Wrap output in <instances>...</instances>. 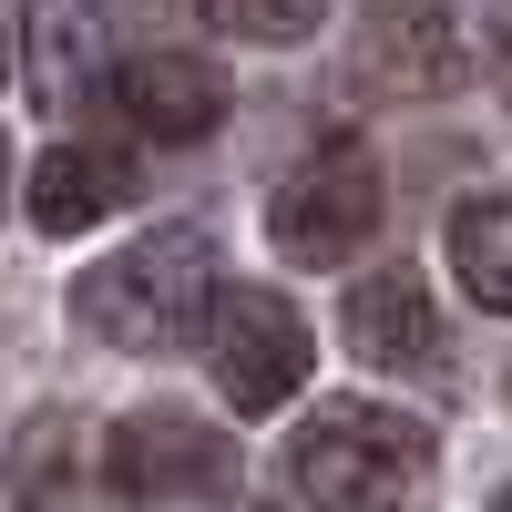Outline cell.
Returning a JSON list of instances; mask_svg holds the SVG:
<instances>
[{
  "mask_svg": "<svg viewBox=\"0 0 512 512\" xmlns=\"http://www.w3.org/2000/svg\"><path fill=\"white\" fill-rule=\"evenodd\" d=\"M287 482L318 512H420L441 482V441H431V420H410L390 400H338L297 431Z\"/></svg>",
  "mask_w": 512,
  "mask_h": 512,
  "instance_id": "6da1fadb",
  "label": "cell"
},
{
  "mask_svg": "<svg viewBox=\"0 0 512 512\" xmlns=\"http://www.w3.org/2000/svg\"><path fill=\"white\" fill-rule=\"evenodd\" d=\"M205 297H216V236L205 226H154L144 246H123L93 277H72V318L93 338H113V349L154 359V349H185L195 338Z\"/></svg>",
  "mask_w": 512,
  "mask_h": 512,
  "instance_id": "7a4b0ae2",
  "label": "cell"
},
{
  "mask_svg": "<svg viewBox=\"0 0 512 512\" xmlns=\"http://www.w3.org/2000/svg\"><path fill=\"white\" fill-rule=\"evenodd\" d=\"M379 205H390V195H379V154L349 144V134H328L267 195V236H277L287 267H349V256L379 236Z\"/></svg>",
  "mask_w": 512,
  "mask_h": 512,
  "instance_id": "3957f363",
  "label": "cell"
},
{
  "mask_svg": "<svg viewBox=\"0 0 512 512\" xmlns=\"http://www.w3.org/2000/svg\"><path fill=\"white\" fill-rule=\"evenodd\" d=\"M93 472L113 502H226L236 492V441L195 410H123L93 441Z\"/></svg>",
  "mask_w": 512,
  "mask_h": 512,
  "instance_id": "277c9868",
  "label": "cell"
},
{
  "mask_svg": "<svg viewBox=\"0 0 512 512\" xmlns=\"http://www.w3.org/2000/svg\"><path fill=\"white\" fill-rule=\"evenodd\" d=\"M195 328H205V359H216L226 410H246V420H256V410H277V400L308 390L318 338H308V318H297L277 287H216Z\"/></svg>",
  "mask_w": 512,
  "mask_h": 512,
  "instance_id": "5b68a950",
  "label": "cell"
},
{
  "mask_svg": "<svg viewBox=\"0 0 512 512\" xmlns=\"http://www.w3.org/2000/svg\"><path fill=\"white\" fill-rule=\"evenodd\" d=\"M472 41H461L451 0H369L359 11V72L379 93H451Z\"/></svg>",
  "mask_w": 512,
  "mask_h": 512,
  "instance_id": "8992f818",
  "label": "cell"
},
{
  "mask_svg": "<svg viewBox=\"0 0 512 512\" xmlns=\"http://www.w3.org/2000/svg\"><path fill=\"white\" fill-rule=\"evenodd\" d=\"M113 113L144 144H205L226 123V72L195 62V52H134L113 72Z\"/></svg>",
  "mask_w": 512,
  "mask_h": 512,
  "instance_id": "52a82bcc",
  "label": "cell"
},
{
  "mask_svg": "<svg viewBox=\"0 0 512 512\" xmlns=\"http://www.w3.org/2000/svg\"><path fill=\"white\" fill-rule=\"evenodd\" d=\"M338 328H349V349L369 369H441V318H431V287H420V267H369L349 277V297H338Z\"/></svg>",
  "mask_w": 512,
  "mask_h": 512,
  "instance_id": "ba28073f",
  "label": "cell"
},
{
  "mask_svg": "<svg viewBox=\"0 0 512 512\" xmlns=\"http://www.w3.org/2000/svg\"><path fill=\"white\" fill-rule=\"evenodd\" d=\"M0 492L21 512H93L103 502V472H93V420L72 410H41L0 441Z\"/></svg>",
  "mask_w": 512,
  "mask_h": 512,
  "instance_id": "9c48e42d",
  "label": "cell"
},
{
  "mask_svg": "<svg viewBox=\"0 0 512 512\" xmlns=\"http://www.w3.org/2000/svg\"><path fill=\"white\" fill-rule=\"evenodd\" d=\"M113 11L103 0H21V62L41 103H82V82H103Z\"/></svg>",
  "mask_w": 512,
  "mask_h": 512,
  "instance_id": "30bf717a",
  "label": "cell"
},
{
  "mask_svg": "<svg viewBox=\"0 0 512 512\" xmlns=\"http://www.w3.org/2000/svg\"><path fill=\"white\" fill-rule=\"evenodd\" d=\"M123 195H134V175H123L103 144H52L31 164V226L41 236H82L93 216H113Z\"/></svg>",
  "mask_w": 512,
  "mask_h": 512,
  "instance_id": "8fae6325",
  "label": "cell"
},
{
  "mask_svg": "<svg viewBox=\"0 0 512 512\" xmlns=\"http://www.w3.org/2000/svg\"><path fill=\"white\" fill-rule=\"evenodd\" d=\"M451 267H461V287H472V308H512V216H502V195H472L451 216Z\"/></svg>",
  "mask_w": 512,
  "mask_h": 512,
  "instance_id": "7c38bea8",
  "label": "cell"
},
{
  "mask_svg": "<svg viewBox=\"0 0 512 512\" xmlns=\"http://www.w3.org/2000/svg\"><path fill=\"white\" fill-rule=\"evenodd\" d=\"M205 21L216 31H236V41H308L318 21H328V0H205Z\"/></svg>",
  "mask_w": 512,
  "mask_h": 512,
  "instance_id": "4fadbf2b",
  "label": "cell"
},
{
  "mask_svg": "<svg viewBox=\"0 0 512 512\" xmlns=\"http://www.w3.org/2000/svg\"><path fill=\"white\" fill-rule=\"evenodd\" d=\"M0 205H11V134H0Z\"/></svg>",
  "mask_w": 512,
  "mask_h": 512,
  "instance_id": "5bb4252c",
  "label": "cell"
}]
</instances>
